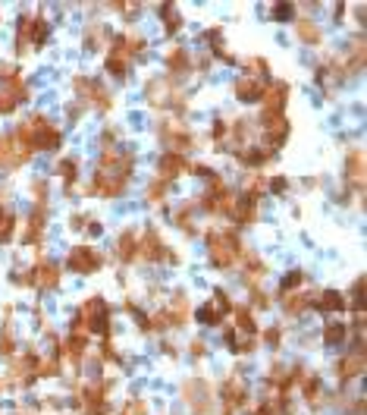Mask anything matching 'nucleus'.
I'll list each match as a JSON object with an SVG mask.
<instances>
[{
	"mask_svg": "<svg viewBox=\"0 0 367 415\" xmlns=\"http://www.w3.org/2000/svg\"><path fill=\"white\" fill-rule=\"evenodd\" d=\"M135 173V151L126 148H107L95 167V177L85 192L88 195H101V199H119L122 192L132 183Z\"/></svg>",
	"mask_w": 367,
	"mask_h": 415,
	"instance_id": "f257e3e1",
	"label": "nucleus"
},
{
	"mask_svg": "<svg viewBox=\"0 0 367 415\" xmlns=\"http://www.w3.org/2000/svg\"><path fill=\"white\" fill-rule=\"evenodd\" d=\"M16 139L32 151V154L35 151H53V148L63 145V132H60L44 113H32V117L22 120L19 130H16Z\"/></svg>",
	"mask_w": 367,
	"mask_h": 415,
	"instance_id": "f03ea898",
	"label": "nucleus"
},
{
	"mask_svg": "<svg viewBox=\"0 0 367 415\" xmlns=\"http://www.w3.org/2000/svg\"><path fill=\"white\" fill-rule=\"evenodd\" d=\"M73 330L85 337H113V327H110V305H107L104 296H88L85 302L79 305L75 312V321H73Z\"/></svg>",
	"mask_w": 367,
	"mask_h": 415,
	"instance_id": "7ed1b4c3",
	"label": "nucleus"
},
{
	"mask_svg": "<svg viewBox=\"0 0 367 415\" xmlns=\"http://www.w3.org/2000/svg\"><path fill=\"white\" fill-rule=\"evenodd\" d=\"M144 101L160 113H173V117H182V113H186V92L176 85V79H170V75H154V79H148V85H144Z\"/></svg>",
	"mask_w": 367,
	"mask_h": 415,
	"instance_id": "20e7f679",
	"label": "nucleus"
},
{
	"mask_svg": "<svg viewBox=\"0 0 367 415\" xmlns=\"http://www.w3.org/2000/svg\"><path fill=\"white\" fill-rule=\"evenodd\" d=\"M245 252L248 248H245V243L235 230H211L208 233V258L213 268H220V270L235 268L245 258Z\"/></svg>",
	"mask_w": 367,
	"mask_h": 415,
	"instance_id": "39448f33",
	"label": "nucleus"
},
{
	"mask_svg": "<svg viewBox=\"0 0 367 415\" xmlns=\"http://www.w3.org/2000/svg\"><path fill=\"white\" fill-rule=\"evenodd\" d=\"M157 135H160V142L166 145L170 154H182V157H186V151H192L198 145V139L192 135V130L186 126V120L173 117V113H166V117L157 123Z\"/></svg>",
	"mask_w": 367,
	"mask_h": 415,
	"instance_id": "423d86ee",
	"label": "nucleus"
},
{
	"mask_svg": "<svg viewBox=\"0 0 367 415\" xmlns=\"http://www.w3.org/2000/svg\"><path fill=\"white\" fill-rule=\"evenodd\" d=\"M48 41H50V22L41 13H26L16 26V51L28 54V51L44 48Z\"/></svg>",
	"mask_w": 367,
	"mask_h": 415,
	"instance_id": "0eeeda50",
	"label": "nucleus"
},
{
	"mask_svg": "<svg viewBox=\"0 0 367 415\" xmlns=\"http://www.w3.org/2000/svg\"><path fill=\"white\" fill-rule=\"evenodd\" d=\"M73 92H75V98H79V104L85 110H91V107H95L97 113H110L113 110V95L107 92L101 82L91 79V75H75Z\"/></svg>",
	"mask_w": 367,
	"mask_h": 415,
	"instance_id": "6e6552de",
	"label": "nucleus"
},
{
	"mask_svg": "<svg viewBox=\"0 0 367 415\" xmlns=\"http://www.w3.org/2000/svg\"><path fill=\"white\" fill-rule=\"evenodd\" d=\"M144 261V264H173L179 261V255L173 252L170 246L160 239V233L157 230H144L139 233V248H135V264Z\"/></svg>",
	"mask_w": 367,
	"mask_h": 415,
	"instance_id": "1a4fd4ad",
	"label": "nucleus"
},
{
	"mask_svg": "<svg viewBox=\"0 0 367 415\" xmlns=\"http://www.w3.org/2000/svg\"><path fill=\"white\" fill-rule=\"evenodd\" d=\"M182 399L188 403V409L195 415H213L217 412V390L211 387L204 377H192L182 384Z\"/></svg>",
	"mask_w": 367,
	"mask_h": 415,
	"instance_id": "9d476101",
	"label": "nucleus"
},
{
	"mask_svg": "<svg viewBox=\"0 0 367 415\" xmlns=\"http://www.w3.org/2000/svg\"><path fill=\"white\" fill-rule=\"evenodd\" d=\"M220 403H223V415H235L248 406V381L242 372H233L220 384Z\"/></svg>",
	"mask_w": 367,
	"mask_h": 415,
	"instance_id": "9b49d317",
	"label": "nucleus"
},
{
	"mask_svg": "<svg viewBox=\"0 0 367 415\" xmlns=\"http://www.w3.org/2000/svg\"><path fill=\"white\" fill-rule=\"evenodd\" d=\"M101 264H104V255L88 243H79L66 252V268L73 274H95V270H101Z\"/></svg>",
	"mask_w": 367,
	"mask_h": 415,
	"instance_id": "f8f14e48",
	"label": "nucleus"
},
{
	"mask_svg": "<svg viewBox=\"0 0 367 415\" xmlns=\"http://www.w3.org/2000/svg\"><path fill=\"white\" fill-rule=\"evenodd\" d=\"M229 315H233V302H229V296L223 290H213L211 299L195 312V318L201 324H208V327H220Z\"/></svg>",
	"mask_w": 367,
	"mask_h": 415,
	"instance_id": "ddd939ff",
	"label": "nucleus"
},
{
	"mask_svg": "<svg viewBox=\"0 0 367 415\" xmlns=\"http://www.w3.org/2000/svg\"><path fill=\"white\" fill-rule=\"evenodd\" d=\"M132 54H129V48H126V44H122V35H117V38H113V41H110V54H107V73H110L113 75V79H126V75H129V70H132Z\"/></svg>",
	"mask_w": 367,
	"mask_h": 415,
	"instance_id": "4468645a",
	"label": "nucleus"
},
{
	"mask_svg": "<svg viewBox=\"0 0 367 415\" xmlns=\"http://www.w3.org/2000/svg\"><path fill=\"white\" fill-rule=\"evenodd\" d=\"M28 161H32V151L16 135H0V167H26Z\"/></svg>",
	"mask_w": 367,
	"mask_h": 415,
	"instance_id": "2eb2a0df",
	"label": "nucleus"
},
{
	"mask_svg": "<svg viewBox=\"0 0 367 415\" xmlns=\"http://www.w3.org/2000/svg\"><path fill=\"white\" fill-rule=\"evenodd\" d=\"M26 98H28V88H26V79H22V75H13L10 82H0V117H4V113H13Z\"/></svg>",
	"mask_w": 367,
	"mask_h": 415,
	"instance_id": "dca6fc26",
	"label": "nucleus"
},
{
	"mask_svg": "<svg viewBox=\"0 0 367 415\" xmlns=\"http://www.w3.org/2000/svg\"><path fill=\"white\" fill-rule=\"evenodd\" d=\"M38 352L35 350H28V352H22V356L10 365V381H16L19 387H32V384L38 381Z\"/></svg>",
	"mask_w": 367,
	"mask_h": 415,
	"instance_id": "f3484780",
	"label": "nucleus"
},
{
	"mask_svg": "<svg viewBox=\"0 0 367 415\" xmlns=\"http://www.w3.org/2000/svg\"><path fill=\"white\" fill-rule=\"evenodd\" d=\"M44 230H48V201H35L32 214H28V221H26V230H22V243L38 246Z\"/></svg>",
	"mask_w": 367,
	"mask_h": 415,
	"instance_id": "a211bd4d",
	"label": "nucleus"
},
{
	"mask_svg": "<svg viewBox=\"0 0 367 415\" xmlns=\"http://www.w3.org/2000/svg\"><path fill=\"white\" fill-rule=\"evenodd\" d=\"M60 264H53V261H35L32 264V286L35 290H41V293H50V290H57L60 286Z\"/></svg>",
	"mask_w": 367,
	"mask_h": 415,
	"instance_id": "6ab92c4d",
	"label": "nucleus"
},
{
	"mask_svg": "<svg viewBox=\"0 0 367 415\" xmlns=\"http://www.w3.org/2000/svg\"><path fill=\"white\" fill-rule=\"evenodd\" d=\"M314 296L317 290H292V293H280V302H282V312L292 315V318H298V315H304L308 308H314Z\"/></svg>",
	"mask_w": 367,
	"mask_h": 415,
	"instance_id": "aec40b11",
	"label": "nucleus"
},
{
	"mask_svg": "<svg viewBox=\"0 0 367 415\" xmlns=\"http://www.w3.org/2000/svg\"><path fill=\"white\" fill-rule=\"evenodd\" d=\"M289 98H292L289 82H267L264 98H261V104H264L261 113H282L286 110V104H289Z\"/></svg>",
	"mask_w": 367,
	"mask_h": 415,
	"instance_id": "412c9836",
	"label": "nucleus"
},
{
	"mask_svg": "<svg viewBox=\"0 0 367 415\" xmlns=\"http://www.w3.org/2000/svg\"><path fill=\"white\" fill-rule=\"evenodd\" d=\"M270 79H257V75H248L245 73L242 79H235V98H239L242 104H257L264 98V88Z\"/></svg>",
	"mask_w": 367,
	"mask_h": 415,
	"instance_id": "4be33fe9",
	"label": "nucleus"
},
{
	"mask_svg": "<svg viewBox=\"0 0 367 415\" xmlns=\"http://www.w3.org/2000/svg\"><path fill=\"white\" fill-rule=\"evenodd\" d=\"M204 41H208V48H211V57L213 60H220V63H226V66H235L239 60H235V54L226 48V38H223V28L220 26H213L204 32Z\"/></svg>",
	"mask_w": 367,
	"mask_h": 415,
	"instance_id": "5701e85b",
	"label": "nucleus"
},
{
	"mask_svg": "<svg viewBox=\"0 0 367 415\" xmlns=\"http://www.w3.org/2000/svg\"><path fill=\"white\" fill-rule=\"evenodd\" d=\"M182 173H188V157L170 154V151H166V154L160 157V164H157V179H164V183L170 186L176 177H182Z\"/></svg>",
	"mask_w": 367,
	"mask_h": 415,
	"instance_id": "b1692460",
	"label": "nucleus"
},
{
	"mask_svg": "<svg viewBox=\"0 0 367 415\" xmlns=\"http://www.w3.org/2000/svg\"><path fill=\"white\" fill-rule=\"evenodd\" d=\"M361 374H364V352H346V356L336 362V377H339V384H349Z\"/></svg>",
	"mask_w": 367,
	"mask_h": 415,
	"instance_id": "393cba45",
	"label": "nucleus"
},
{
	"mask_svg": "<svg viewBox=\"0 0 367 415\" xmlns=\"http://www.w3.org/2000/svg\"><path fill=\"white\" fill-rule=\"evenodd\" d=\"M298 390H302L308 409H320V406H324V384H320V374L317 372L304 374L302 381H298Z\"/></svg>",
	"mask_w": 367,
	"mask_h": 415,
	"instance_id": "a878e982",
	"label": "nucleus"
},
{
	"mask_svg": "<svg viewBox=\"0 0 367 415\" xmlns=\"http://www.w3.org/2000/svg\"><path fill=\"white\" fill-rule=\"evenodd\" d=\"M164 63H166V70H170V79H173V75H186V73H192V54H188V51L182 48V44H173V48L166 51Z\"/></svg>",
	"mask_w": 367,
	"mask_h": 415,
	"instance_id": "bb28decb",
	"label": "nucleus"
},
{
	"mask_svg": "<svg viewBox=\"0 0 367 415\" xmlns=\"http://www.w3.org/2000/svg\"><path fill=\"white\" fill-rule=\"evenodd\" d=\"M314 308L320 315H339L346 312V296L339 290H320L314 296Z\"/></svg>",
	"mask_w": 367,
	"mask_h": 415,
	"instance_id": "cd10ccee",
	"label": "nucleus"
},
{
	"mask_svg": "<svg viewBox=\"0 0 367 415\" xmlns=\"http://www.w3.org/2000/svg\"><path fill=\"white\" fill-rule=\"evenodd\" d=\"M135 248H139V230H122L117 236V258L122 264H135Z\"/></svg>",
	"mask_w": 367,
	"mask_h": 415,
	"instance_id": "c85d7f7f",
	"label": "nucleus"
},
{
	"mask_svg": "<svg viewBox=\"0 0 367 415\" xmlns=\"http://www.w3.org/2000/svg\"><path fill=\"white\" fill-rule=\"evenodd\" d=\"M295 38H298V41H304V44H320V41H324V28H320L314 19L298 16L295 19Z\"/></svg>",
	"mask_w": 367,
	"mask_h": 415,
	"instance_id": "c756f323",
	"label": "nucleus"
},
{
	"mask_svg": "<svg viewBox=\"0 0 367 415\" xmlns=\"http://www.w3.org/2000/svg\"><path fill=\"white\" fill-rule=\"evenodd\" d=\"M349 337H351V330H349L346 318H330L324 324V343L326 346H339V343H346Z\"/></svg>",
	"mask_w": 367,
	"mask_h": 415,
	"instance_id": "7c9ffc66",
	"label": "nucleus"
},
{
	"mask_svg": "<svg viewBox=\"0 0 367 415\" xmlns=\"http://www.w3.org/2000/svg\"><path fill=\"white\" fill-rule=\"evenodd\" d=\"M255 346H257L255 337L242 334V330H235V327L226 330V350L235 352V356H248V352H255Z\"/></svg>",
	"mask_w": 367,
	"mask_h": 415,
	"instance_id": "2f4dec72",
	"label": "nucleus"
},
{
	"mask_svg": "<svg viewBox=\"0 0 367 415\" xmlns=\"http://www.w3.org/2000/svg\"><path fill=\"white\" fill-rule=\"evenodd\" d=\"M346 177H351V183H355V192H361V189H364V154L358 148L346 157Z\"/></svg>",
	"mask_w": 367,
	"mask_h": 415,
	"instance_id": "473e14b6",
	"label": "nucleus"
},
{
	"mask_svg": "<svg viewBox=\"0 0 367 415\" xmlns=\"http://www.w3.org/2000/svg\"><path fill=\"white\" fill-rule=\"evenodd\" d=\"M195 208H198L195 201H186V205H179V208L173 211V224L179 226V230H186L188 236H195V233H198V224H195V214H192Z\"/></svg>",
	"mask_w": 367,
	"mask_h": 415,
	"instance_id": "72a5a7b5",
	"label": "nucleus"
},
{
	"mask_svg": "<svg viewBox=\"0 0 367 415\" xmlns=\"http://www.w3.org/2000/svg\"><path fill=\"white\" fill-rule=\"evenodd\" d=\"M160 22H164V32L176 38L182 32V13H179V6H173V4H164L160 6Z\"/></svg>",
	"mask_w": 367,
	"mask_h": 415,
	"instance_id": "f704fd0d",
	"label": "nucleus"
},
{
	"mask_svg": "<svg viewBox=\"0 0 367 415\" xmlns=\"http://www.w3.org/2000/svg\"><path fill=\"white\" fill-rule=\"evenodd\" d=\"M57 173H60V179H63V186H66V195H70L75 179H79V161H75V157H63V161H57Z\"/></svg>",
	"mask_w": 367,
	"mask_h": 415,
	"instance_id": "c9c22d12",
	"label": "nucleus"
},
{
	"mask_svg": "<svg viewBox=\"0 0 367 415\" xmlns=\"http://www.w3.org/2000/svg\"><path fill=\"white\" fill-rule=\"evenodd\" d=\"M233 318H235V330H242V334H248V337H255L257 334V321H255V312L251 308H233Z\"/></svg>",
	"mask_w": 367,
	"mask_h": 415,
	"instance_id": "e433bc0d",
	"label": "nucleus"
},
{
	"mask_svg": "<svg viewBox=\"0 0 367 415\" xmlns=\"http://www.w3.org/2000/svg\"><path fill=\"white\" fill-rule=\"evenodd\" d=\"M70 226H73L75 233H85V236H97V233H101V224H97L95 217H88L85 211L73 214V217H70Z\"/></svg>",
	"mask_w": 367,
	"mask_h": 415,
	"instance_id": "4c0bfd02",
	"label": "nucleus"
},
{
	"mask_svg": "<svg viewBox=\"0 0 367 415\" xmlns=\"http://www.w3.org/2000/svg\"><path fill=\"white\" fill-rule=\"evenodd\" d=\"M16 352V337H13V321H10V308H6L4 330H0V356H13Z\"/></svg>",
	"mask_w": 367,
	"mask_h": 415,
	"instance_id": "58836bf2",
	"label": "nucleus"
},
{
	"mask_svg": "<svg viewBox=\"0 0 367 415\" xmlns=\"http://www.w3.org/2000/svg\"><path fill=\"white\" fill-rule=\"evenodd\" d=\"M107 28L101 26V22H95V26H88L85 28V48L88 51H101L104 48V41H107Z\"/></svg>",
	"mask_w": 367,
	"mask_h": 415,
	"instance_id": "ea45409f",
	"label": "nucleus"
},
{
	"mask_svg": "<svg viewBox=\"0 0 367 415\" xmlns=\"http://www.w3.org/2000/svg\"><path fill=\"white\" fill-rule=\"evenodd\" d=\"M245 73L257 75V79H270V63H267L264 57H248L245 60Z\"/></svg>",
	"mask_w": 367,
	"mask_h": 415,
	"instance_id": "a19ab883",
	"label": "nucleus"
},
{
	"mask_svg": "<svg viewBox=\"0 0 367 415\" xmlns=\"http://www.w3.org/2000/svg\"><path fill=\"white\" fill-rule=\"evenodd\" d=\"M166 183L164 179H154V183L148 186V192H144V199H148V205H164V199H166Z\"/></svg>",
	"mask_w": 367,
	"mask_h": 415,
	"instance_id": "79ce46f5",
	"label": "nucleus"
},
{
	"mask_svg": "<svg viewBox=\"0 0 367 415\" xmlns=\"http://www.w3.org/2000/svg\"><path fill=\"white\" fill-rule=\"evenodd\" d=\"M302 283H304V274H302V270H289V274L282 277V283H280V293H292V290H298Z\"/></svg>",
	"mask_w": 367,
	"mask_h": 415,
	"instance_id": "37998d69",
	"label": "nucleus"
},
{
	"mask_svg": "<svg viewBox=\"0 0 367 415\" xmlns=\"http://www.w3.org/2000/svg\"><path fill=\"white\" fill-rule=\"evenodd\" d=\"M119 415H148V403L142 396H132L126 406L119 409Z\"/></svg>",
	"mask_w": 367,
	"mask_h": 415,
	"instance_id": "c03bdc74",
	"label": "nucleus"
},
{
	"mask_svg": "<svg viewBox=\"0 0 367 415\" xmlns=\"http://www.w3.org/2000/svg\"><path fill=\"white\" fill-rule=\"evenodd\" d=\"M292 13H295V4H273L270 6V19H277V22L292 19Z\"/></svg>",
	"mask_w": 367,
	"mask_h": 415,
	"instance_id": "a18cd8bd",
	"label": "nucleus"
},
{
	"mask_svg": "<svg viewBox=\"0 0 367 415\" xmlns=\"http://www.w3.org/2000/svg\"><path fill=\"white\" fill-rule=\"evenodd\" d=\"M280 337H282V330H280V327H270V330H264V343H267V346H273V350H277V346L282 343Z\"/></svg>",
	"mask_w": 367,
	"mask_h": 415,
	"instance_id": "49530a36",
	"label": "nucleus"
},
{
	"mask_svg": "<svg viewBox=\"0 0 367 415\" xmlns=\"http://www.w3.org/2000/svg\"><path fill=\"white\" fill-rule=\"evenodd\" d=\"M251 415H280V412H277V406H273V403H270V399H264V403H261V406H257V409H255V412H251Z\"/></svg>",
	"mask_w": 367,
	"mask_h": 415,
	"instance_id": "de8ad7c7",
	"label": "nucleus"
},
{
	"mask_svg": "<svg viewBox=\"0 0 367 415\" xmlns=\"http://www.w3.org/2000/svg\"><path fill=\"white\" fill-rule=\"evenodd\" d=\"M188 352H192V356H198V359H201L204 352H208V346H204L201 340H192V343H188Z\"/></svg>",
	"mask_w": 367,
	"mask_h": 415,
	"instance_id": "09e8293b",
	"label": "nucleus"
},
{
	"mask_svg": "<svg viewBox=\"0 0 367 415\" xmlns=\"http://www.w3.org/2000/svg\"><path fill=\"white\" fill-rule=\"evenodd\" d=\"M349 415H364V399H355V412H349Z\"/></svg>",
	"mask_w": 367,
	"mask_h": 415,
	"instance_id": "8fccbe9b",
	"label": "nucleus"
},
{
	"mask_svg": "<svg viewBox=\"0 0 367 415\" xmlns=\"http://www.w3.org/2000/svg\"><path fill=\"white\" fill-rule=\"evenodd\" d=\"M0 387H4V384H0Z\"/></svg>",
	"mask_w": 367,
	"mask_h": 415,
	"instance_id": "3c124183",
	"label": "nucleus"
}]
</instances>
